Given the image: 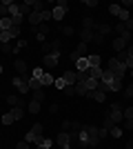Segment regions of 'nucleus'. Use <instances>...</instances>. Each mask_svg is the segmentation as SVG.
<instances>
[{
	"label": "nucleus",
	"mask_w": 133,
	"mask_h": 149,
	"mask_svg": "<svg viewBox=\"0 0 133 149\" xmlns=\"http://www.w3.org/2000/svg\"><path fill=\"white\" fill-rule=\"evenodd\" d=\"M107 69H109L113 76H118V78H124V74L129 71L127 65H124V62H120L118 58H111V60L107 62Z\"/></svg>",
	"instance_id": "f257e3e1"
},
{
	"label": "nucleus",
	"mask_w": 133,
	"mask_h": 149,
	"mask_svg": "<svg viewBox=\"0 0 133 149\" xmlns=\"http://www.w3.org/2000/svg\"><path fill=\"white\" fill-rule=\"evenodd\" d=\"M84 129L89 134V147H98L100 145V127H93V125H84Z\"/></svg>",
	"instance_id": "f03ea898"
},
{
	"label": "nucleus",
	"mask_w": 133,
	"mask_h": 149,
	"mask_svg": "<svg viewBox=\"0 0 133 149\" xmlns=\"http://www.w3.org/2000/svg\"><path fill=\"white\" fill-rule=\"evenodd\" d=\"M109 118H111V123H113V125L124 123V113H122L120 102H111V111H109Z\"/></svg>",
	"instance_id": "7ed1b4c3"
},
{
	"label": "nucleus",
	"mask_w": 133,
	"mask_h": 149,
	"mask_svg": "<svg viewBox=\"0 0 133 149\" xmlns=\"http://www.w3.org/2000/svg\"><path fill=\"white\" fill-rule=\"evenodd\" d=\"M69 143H71V134H69V131H60V134L56 136V145L60 149H71Z\"/></svg>",
	"instance_id": "20e7f679"
},
{
	"label": "nucleus",
	"mask_w": 133,
	"mask_h": 149,
	"mask_svg": "<svg viewBox=\"0 0 133 149\" xmlns=\"http://www.w3.org/2000/svg\"><path fill=\"white\" fill-rule=\"evenodd\" d=\"M42 49H44V56H60V42H58V40H53V42H44Z\"/></svg>",
	"instance_id": "39448f33"
},
{
	"label": "nucleus",
	"mask_w": 133,
	"mask_h": 149,
	"mask_svg": "<svg viewBox=\"0 0 133 149\" xmlns=\"http://www.w3.org/2000/svg\"><path fill=\"white\" fill-rule=\"evenodd\" d=\"M13 85L18 87L20 93H29L31 89H29V78L27 76H18V78H13Z\"/></svg>",
	"instance_id": "423d86ee"
},
{
	"label": "nucleus",
	"mask_w": 133,
	"mask_h": 149,
	"mask_svg": "<svg viewBox=\"0 0 133 149\" xmlns=\"http://www.w3.org/2000/svg\"><path fill=\"white\" fill-rule=\"evenodd\" d=\"M76 71H82V74H87V71H89V60H87V56H80V58H78Z\"/></svg>",
	"instance_id": "0eeeda50"
},
{
	"label": "nucleus",
	"mask_w": 133,
	"mask_h": 149,
	"mask_svg": "<svg viewBox=\"0 0 133 149\" xmlns=\"http://www.w3.org/2000/svg\"><path fill=\"white\" fill-rule=\"evenodd\" d=\"M102 71H104L102 67H89L87 76H89V78H93V80H102Z\"/></svg>",
	"instance_id": "6e6552de"
},
{
	"label": "nucleus",
	"mask_w": 133,
	"mask_h": 149,
	"mask_svg": "<svg viewBox=\"0 0 133 149\" xmlns=\"http://www.w3.org/2000/svg\"><path fill=\"white\" fill-rule=\"evenodd\" d=\"M64 82H67V85H71V87H73V85H76L78 82V71H64Z\"/></svg>",
	"instance_id": "1a4fd4ad"
},
{
	"label": "nucleus",
	"mask_w": 133,
	"mask_h": 149,
	"mask_svg": "<svg viewBox=\"0 0 133 149\" xmlns=\"http://www.w3.org/2000/svg\"><path fill=\"white\" fill-rule=\"evenodd\" d=\"M51 13H53V20H62V18H64V13H67V7L56 5L53 9H51Z\"/></svg>",
	"instance_id": "9d476101"
},
{
	"label": "nucleus",
	"mask_w": 133,
	"mask_h": 149,
	"mask_svg": "<svg viewBox=\"0 0 133 149\" xmlns=\"http://www.w3.org/2000/svg\"><path fill=\"white\" fill-rule=\"evenodd\" d=\"M53 82H56V78H53V76L49 74V71H44V74H42V78H40V85H42V87H51Z\"/></svg>",
	"instance_id": "9b49d317"
},
{
	"label": "nucleus",
	"mask_w": 133,
	"mask_h": 149,
	"mask_svg": "<svg viewBox=\"0 0 133 149\" xmlns=\"http://www.w3.org/2000/svg\"><path fill=\"white\" fill-rule=\"evenodd\" d=\"M87 98H93V100H98V102H104L107 93L100 91V89H95V91H89V93H87Z\"/></svg>",
	"instance_id": "f8f14e48"
},
{
	"label": "nucleus",
	"mask_w": 133,
	"mask_h": 149,
	"mask_svg": "<svg viewBox=\"0 0 133 149\" xmlns=\"http://www.w3.org/2000/svg\"><path fill=\"white\" fill-rule=\"evenodd\" d=\"M127 40H124V38H120V36H118V38H115V40H113V49L115 51H124V49H127Z\"/></svg>",
	"instance_id": "ddd939ff"
},
{
	"label": "nucleus",
	"mask_w": 133,
	"mask_h": 149,
	"mask_svg": "<svg viewBox=\"0 0 133 149\" xmlns=\"http://www.w3.org/2000/svg\"><path fill=\"white\" fill-rule=\"evenodd\" d=\"M87 60H89V67H100L102 58L98 56V54H89V56H87Z\"/></svg>",
	"instance_id": "4468645a"
},
{
	"label": "nucleus",
	"mask_w": 133,
	"mask_h": 149,
	"mask_svg": "<svg viewBox=\"0 0 133 149\" xmlns=\"http://www.w3.org/2000/svg\"><path fill=\"white\" fill-rule=\"evenodd\" d=\"M98 82H100V80H93V78H87V80H82V85L87 87V91H95V89H98Z\"/></svg>",
	"instance_id": "2eb2a0df"
},
{
	"label": "nucleus",
	"mask_w": 133,
	"mask_h": 149,
	"mask_svg": "<svg viewBox=\"0 0 133 149\" xmlns=\"http://www.w3.org/2000/svg\"><path fill=\"white\" fill-rule=\"evenodd\" d=\"M58 58H60V56H44V67H49V69H53V67H56V65H58Z\"/></svg>",
	"instance_id": "dca6fc26"
},
{
	"label": "nucleus",
	"mask_w": 133,
	"mask_h": 149,
	"mask_svg": "<svg viewBox=\"0 0 133 149\" xmlns=\"http://www.w3.org/2000/svg\"><path fill=\"white\" fill-rule=\"evenodd\" d=\"M16 16H20V5L9 0V18H16Z\"/></svg>",
	"instance_id": "f3484780"
},
{
	"label": "nucleus",
	"mask_w": 133,
	"mask_h": 149,
	"mask_svg": "<svg viewBox=\"0 0 133 149\" xmlns=\"http://www.w3.org/2000/svg\"><path fill=\"white\" fill-rule=\"evenodd\" d=\"M11 27H13V20L9 18V16H7V18H0V29L2 31H9Z\"/></svg>",
	"instance_id": "a211bd4d"
},
{
	"label": "nucleus",
	"mask_w": 133,
	"mask_h": 149,
	"mask_svg": "<svg viewBox=\"0 0 133 149\" xmlns=\"http://www.w3.org/2000/svg\"><path fill=\"white\" fill-rule=\"evenodd\" d=\"M13 67L18 69V74H20V76H25V74H27V62H25V60H13Z\"/></svg>",
	"instance_id": "6ab92c4d"
},
{
	"label": "nucleus",
	"mask_w": 133,
	"mask_h": 149,
	"mask_svg": "<svg viewBox=\"0 0 133 149\" xmlns=\"http://www.w3.org/2000/svg\"><path fill=\"white\" fill-rule=\"evenodd\" d=\"M80 36H82V42H93V36H95V31H89V29H82V33H80Z\"/></svg>",
	"instance_id": "aec40b11"
},
{
	"label": "nucleus",
	"mask_w": 133,
	"mask_h": 149,
	"mask_svg": "<svg viewBox=\"0 0 133 149\" xmlns=\"http://www.w3.org/2000/svg\"><path fill=\"white\" fill-rule=\"evenodd\" d=\"M9 16V0H0V18Z\"/></svg>",
	"instance_id": "412c9836"
},
{
	"label": "nucleus",
	"mask_w": 133,
	"mask_h": 149,
	"mask_svg": "<svg viewBox=\"0 0 133 149\" xmlns=\"http://www.w3.org/2000/svg\"><path fill=\"white\" fill-rule=\"evenodd\" d=\"M95 27H98V25H95V20H93V18H84V20H82V29H89V31H93Z\"/></svg>",
	"instance_id": "4be33fe9"
},
{
	"label": "nucleus",
	"mask_w": 133,
	"mask_h": 149,
	"mask_svg": "<svg viewBox=\"0 0 133 149\" xmlns=\"http://www.w3.org/2000/svg\"><path fill=\"white\" fill-rule=\"evenodd\" d=\"M122 89V78H113V82L109 85V91H120Z\"/></svg>",
	"instance_id": "5701e85b"
},
{
	"label": "nucleus",
	"mask_w": 133,
	"mask_h": 149,
	"mask_svg": "<svg viewBox=\"0 0 133 149\" xmlns=\"http://www.w3.org/2000/svg\"><path fill=\"white\" fill-rule=\"evenodd\" d=\"M111 29H113V27H111V25H104V22H102V25H98V27H95V31H98L100 36H104V33H111Z\"/></svg>",
	"instance_id": "b1692460"
},
{
	"label": "nucleus",
	"mask_w": 133,
	"mask_h": 149,
	"mask_svg": "<svg viewBox=\"0 0 133 149\" xmlns=\"http://www.w3.org/2000/svg\"><path fill=\"white\" fill-rule=\"evenodd\" d=\"M73 87H76V96H84V98H87V87H84L82 82H76V85H73Z\"/></svg>",
	"instance_id": "393cba45"
},
{
	"label": "nucleus",
	"mask_w": 133,
	"mask_h": 149,
	"mask_svg": "<svg viewBox=\"0 0 133 149\" xmlns=\"http://www.w3.org/2000/svg\"><path fill=\"white\" fill-rule=\"evenodd\" d=\"M31 96H33V100H36V102H42V100L47 98L44 89H38V91H31Z\"/></svg>",
	"instance_id": "a878e982"
},
{
	"label": "nucleus",
	"mask_w": 133,
	"mask_h": 149,
	"mask_svg": "<svg viewBox=\"0 0 133 149\" xmlns=\"http://www.w3.org/2000/svg\"><path fill=\"white\" fill-rule=\"evenodd\" d=\"M73 51H76L78 56H89V54H87V42H78V47Z\"/></svg>",
	"instance_id": "bb28decb"
},
{
	"label": "nucleus",
	"mask_w": 133,
	"mask_h": 149,
	"mask_svg": "<svg viewBox=\"0 0 133 149\" xmlns=\"http://www.w3.org/2000/svg\"><path fill=\"white\" fill-rule=\"evenodd\" d=\"M109 134H111V138H120L122 136V127L120 125H113V127L109 129Z\"/></svg>",
	"instance_id": "cd10ccee"
},
{
	"label": "nucleus",
	"mask_w": 133,
	"mask_h": 149,
	"mask_svg": "<svg viewBox=\"0 0 133 149\" xmlns=\"http://www.w3.org/2000/svg\"><path fill=\"white\" fill-rule=\"evenodd\" d=\"M11 113H13V118H16V120H20L22 116H25V107H13Z\"/></svg>",
	"instance_id": "c85d7f7f"
},
{
	"label": "nucleus",
	"mask_w": 133,
	"mask_h": 149,
	"mask_svg": "<svg viewBox=\"0 0 133 149\" xmlns=\"http://www.w3.org/2000/svg\"><path fill=\"white\" fill-rule=\"evenodd\" d=\"M40 18H42V22H47V20H53V13H51V9H42V11H40Z\"/></svg>",
	"instance_id": "c756f323"
},
{
	"label": "nucleus",
	"mask_w": 133,
	"mask_h": 149,
	"mask_svg": "<svg viewBox=\"0 0 133 149\" xmlns=\"http://www.w3.org/2000/svg\"><path fill=\"white\" fill-rule=\"evenodd\" d=\"M29 89H31V91H38V89H42L40 80H36V78H29Z\"/></svg>",
	"instance_id": "7c9ffc66"
},
{
	"label": "nucleus",
	"mask_w": 133,
	"mask_h": 149,
	"mask_svg": "<svg viewBox=\"0 0 133 149\" xmlns=\"http://www.w3.org/2000/svg\"><path fill=\"white\" fill-rule=\"evenodd\" d=\"M27 109H29V111H31V113H40V102H36V100H31V102L27 105Z\"/></svg>",
	"instance_id": "2f4dec72"
},
{
	"label": "nucleus",
	"mask_w": 133,
	"mask_h": 149,
	"mask_svg": "<svg viewBox=\"0 0 133 149\" xmlns=\"http://www.w3.org/2000/svg\"><path fill=\"white\" fill-rule=\"evenodd\" d=\"M120 9H122L120 5H109V13L111 16H120Z\"/></svg>",
	"instance_id": "473e14b6"
},
{
	"label": "nucleus",
	"mask_w": 133,
	"mask_h": 149,
	"mask_svg": "<svg viewBox=\"0 0 133 149\" xmlns=\"http://www.w3.org/2000/svg\"><path fill=\"white\" fill-rule=\"evenodd\" d=\"M53 87H56V89H60V91H62V89L67 87V82H64V78H56V82H53Z\"/></svg>",
	"instance_id": "72a5a7b5"
},
{
	"label": "nucleus",
	"mask_w": 133,
	"mask_h": 149,
	"mask_svg": "<svg viewBox=\"0 0 133 149\" xmlns=\"http://www.w3.org/2000/svg\"><path fill=\"white\" fill-rule=\"evenodd\" d=\"M42 74H44V69H40V67H36L31 71V78H36V80H40V78H42Z\"/></svg>",
	"instance_id": "f704fd0d"
},
{
	"label": "nucleus",
	"mask_w": 133,
	"mask_h": 149,
	"mask_svg": "<svg viewBox=\"0 0 133 149\" xmlns=\"http://www.w3.org/2000/svg\"><path fill=\"white\" fill-rule=\"evenodd\" d=\"M13 38H11V33H9V31H2V33H0V42H11Z\"/></svg>",
	"instance_id": "c9c22d12"
},
{
	"label": "nucleus",
	"mask_w": 133,
	"mask_h": 149,
	"mask_svg": "<svg viewBox=\"0 0 133 149\" xmlns=\"http://www.w3.org/2000/svg\"><path fill=\"white\" fill-rule=\"evenodd\" d=\"M13 120H16V118H13V113H11V111H9V113H5V116H2V125H11Z\"/></svg>",
	"instance_id": "e433bc0d"
},
{
	"label": "nucleus",
	"mask_w": 133,
	"mask_h": 149,
	"mask_svg": "<svg viewBox=\"0 0 133 149\" xmlns=\"http://www.w3.org/2000/svg\"><path fill=\"white\" fill-rule=\"evenodd\" d=\"M124 113V120H133V107H127V109H122Z\"/></svg>",
	"instance_id": "4c0bfd02"
},
{
	"label": "nucleus",
	"mask_w": 133,
	"mask_h": 149,
	"mask_svg": "<svg viewBox=\"0 0 133 149\" xmlns=\"http://www.w3.org/2000/svg\"><path fill=\"white\" fill-rule=\"evenodd\" d=\"M7 102H9V105H11V107H18L20 98H18V96H9V98H7Z\"/></svg>",
	"instance_id": "58836bf2"
},
{
	"label": "nucleus",
	"mask_w": 133,
	"mask_h": 149,
	"mask_svg": "<svg viewBox=\"0 0 133 149\" xmlns=\"http://www.w3.org/2000/svg\"><path fill=\"white\" fill-rule=\"evenodd\" d=\"M69 129H73V134H78V131L82 129V125L78 123V120H73V123H71V127H69Z\"/></svg>",
	"instance_id": "ea45409f"
},
{
	"label": "nucleus",
	"mask_w": 133,
	"mask_h": 149,
	"mask_svg": "<svg viewBox=\"0 0 133 149\" xmlns=\"http://www.w3.org/2000/svg\"><path fill=\"white\" fill-rule=\"evenodd\" d=\"M124 31H127V27H124V22H120V25H115V33H118V36H122Z\"/></svg>",
	"instance_id": "a19ab883"
},
{
	"label": "nucleus",
	"mask_w": 133,
	"mask_h": 149,
	"mask_svg": "<svg viewBox=\"0 0 133 149\" xmlns=\"http://www.w3.org/2000/svg\"><path fill=\"white\" fill-rule=\"evenodd\" d=\"M111 127H113V123H111V118H109V116H107V118H104V123H102V129H111Z\"/></svg>",
	"instance_id": "79ce46f5"
},
{
	"label": "nucleus",
	"mask_w": 133,
	"mask_h": 149,
	"mask_svg": "<svg viewBox=\"0 0 133 149\" xmlns=\"http://www.w3.org/2000/svg\"><path fill=\"white\" fill-rule=\"evenodd\" d=\"M62 91L67 93V96H76V87H71V85H67V87H64Z\"/></svg>",
	"instance_id": "37998d69"
},
{
	"label": "nucleus",
	"mask_w": 133,
	"mask_h": 149,
	"mask_svg": "<svg viewBox=\"0 0 133 149\" xmlns=\"http://www.w3.org/2000/svg\"><path fill=\"white\" fill-rule=\"evenodd\" d=\"M16 149H31V145L27 143V140H20V143L16 145Z\"/></svg>",
	"instance_id": "c03bdc74"
},
{
	"label": "nucleus",
	"mask_w": 133,
	"mask_h": 149,
	"mask_svg": "<svg viewBox=\"0 0 133 149\" xmlns=\"http://www.w3.org/2000/svg\"><path fill=\"white\" fill-rule=\"evenodd\" d=\"M0 49H2V51H5V54H11V45H9V42H2V45H0Z\"/></svg>",
	"instance_id": "a18cd8bd"
},
{
	"label": "nucleus",
	"mask_w": 133,
	"mask_h": 149,
	"mask_svg": "<svg viewBox=\"0 0 133 149\" xmlns=\"http://www.w3.org/2000/svg\"><path fill=\"white\" fill-rule=\"evenodd\" d=\"M31 131H33V134H38V136H42V125H33V127H31Z\"/></svg>",
	"instance_id": "49530a36"
},
{
	"label": "nucleus",
	"mask_w": 133,
	"mask_h": 149,
	"mask_svg": "<svg viewBox=\"0 0 133 149\" xmlns=\"http://www.w3.org/2000/svg\"><path fill=\"white\" fill-rule=\"evenodd\" d=\"M11 20H13V27H20L22 20H25V16H16V18H11Z\"/></svg>",
	"instance_id": "de8ad7c7"
},
{
	"label": "nucleus",
	"mask_w": 133,
	"mask_h": 149,
	"mask_svg": "<svg viewBox=\"0 0 133 149\" xmlns=\"http://www.w3.org/2000/svg\"><path fill=\"white\" fill-rule=\"evenodd\" d=\"M38 33L47 36V33H49V25H40V27H38Z\"/></svg>",
	"instance_id": "09e8293b"
},
{
	"label": "nucleus",
	"mask_w": 133,
	"mask_h": 149,
	"mask_svg": "<svg viewBox=\"0 0 133 149\" xmlns=\"http://www.w3.org/2000/svg\"><path fill=\"white\" fill-rule=\"evenodd\" d=\"M9 33H11V38H18V36H20V27H11V29H9Z\"/></svg>",
	"instance_id": "8fccbe9b"
},
{
	"label": "nucleus",
	"mask_w": 133,
	"mask_h": 149,
	"mask_svg": "<svg viewBox=\"0 0 133 149\" xmlns=\"http://www.w3.org/2000/svg\"><path fill=\"white\" fill-rule=\"evenodd\" d=\"M124 98H133V85H129V87L124 89Z\"/></svg>",
	"instance_id": "3c124183"
},
{
	"label": "nucleus",
	"mask_w": 133,
	"mask_h": 149,
	"mask_svg": "<svg viewBox=\"0 0 133 149\" xmlns=\"http://www.w3.org/2000/svg\"><path fill=\"white\" fill-rule=\"evenodd\" d=\"M120 38H124V40H127V42H131V38H133V33H131V31H124V33H122Z\"/></svg>",
	"instance_id": "603ef678"
},
{
	"label": "nucleus",
	"mask_w": 133,
	"mask_h": 149,
	"mask_svg": "<svg viewBox=\"0 0 133 149\" xmlns=\"http://www.w3.org/2000/svg\"><path fill=\"white\" fill-rule=\"evenodd\" d=\"M42 145H44L47 149H51V147H53V140H51V138H44V140H42Z\"/></svg>",
	"instance_id": "864d4df0"
},
{
	"label": "nucleus",
	"mask_w": 133,
	"mask_h": 149,
	"mask_svg": "<svg viewBox=\"0 0 133 149\" xmlns=\"http://www.w3.org/2000/svg\"><path fill=\"white\" fill-rule=\"evenodd\" d=\"M133 5V0H124V2H122V9H127V11H129V7H131Z\"/></svg>",
	"instance_id": "5fc2aeb1"
},
{
	"label": "nucleus",
	"mask_w": 133,
	"mask_h": 149,
	"mask_svg": "<svg viewBox=\"0 0 133 149\" xmlns=\"http://www.w3.org/2000/svg\"><path fill=\"white\" fill-rule=\"evenodd\" d=\"M84 7H98V0H87V2H84Z\"/></svg>",
	"instance_id": "6e6d98bb"
},
{
	"label": "nucleus",
	"mask_w": 133,
	"mask_h": 149,
	"mask_svg": "<svg viewBox=\"0 0 133 149\" xmlns=\"http://www.w3.org/2000/svg\"><path fill=\"white\" fill-rule=\"evenodd\" d=\"M93 42H98V45H102V36L95 31V36H93Z\"/></svg>",
	"instance_id": "4d7b16f0"
},
{
	"label": "nucleus",
	"mask_w": 133,
	"mask_h": 149,
	"mask_svg": "<svg viewBox=\"0 0 133 149\" xmlns=\"http://www.w3.org/2000/svg\"><path fill=\"white\" fill-rule=\"evenodd\" d=\"M78 58H80V56H78L76 51H71V54H69V60H73V62H78Z\"/></svg>",
	"instance_id": "13d9d810"
},
{
	"label": "nucleus",
	"mask_w": 133,
	"mask_h": 149,
	"mask_svg": "<svg viewBox=\"0 0 133 149\" xmlns=\"http://www.w3.org/2000/svg\"><path fill=\"white\" fill-rule=\"evenodd\" d=\"M124 27H127V31H131V33H133V20H129V22H124Z\"/></svg>",
	"instance_id": "bf43d9fd"
},
{
	"label": "nucleus",
	"mask_w": 133,
	"mask_h": 149,
	"mask_svg": "<svg viewBox=\"0 0 133 149\" xmlns=\"http://www.w3.org/2000/svg\"><path fill=\"white\" fill-rule=\"evenodd\" d=\"M124 129H133V120H124Z\"/></svg>",
	"instance_id": "052dcab7"
},
{
	"label": "nucleus",
	"mask_w": 133,
	"mask_h": 149,
	"mask_svg": "<svg viewBox=\"0 0 133 149\" xmlns=\"http://www.w3.org/2000/svg\"><path fill=\"white\" fill-rule=\"evenodd\" d=\"M124 51H127V56H133V45H127V49H124Z\"/></svg>",
	"instance_id": "680f3d73"
},
{
	"label": "nucleus",
	"mask_w": 133,
	"mask_h": 149,
	"mask_svg": "<svg viewBox=\"0 0 133 149\" xmlns=\"http://www.w3.org/2000/svg\"><path fill=\"white\" fill-rule=\"evenodd\" d=\"M64 33H67V36H73V27H64Z\"/></svg>",
	"instance_id": "e2e57ef3"
},
{
	"label": "nucleus",
	"mask_w": 133,
	"mask_h": 149,
	"mask_svg": "<svg viewBox=\"0 0 133 149\" xmlns=\"http://www.w3.org/2000/svg\"><path fill=\"white\" fill-rule=\"evenodd\" d=\"M127 149H133V140H129V143H127Z\"/></svg>",
	"instance_id": "0e129e2a"
},
{
	"label": "nucleus",
	"mask_w": 133,
	"mask_h": 149,
	"mask_svg": "<svg viewBox=\"0 0 133 149\" xmlns=\"http://www.w3.org/2000/svg\"><path fill=\"white\" fill-rule=\"evenodd\" d=\"M36 149H47V147H44V145H38V147H36Z\"/></svg>",
	"instance_id": "69168bd1"
},
{
	"label": "nucleus",
	"mask_w": 133,
	"mask_h": 149,
	"mask_svg": "<svg viewBox=\"0 0 133 149\" xmlns=\"http://www.w3.org/2000/svg\"><path fill=\"white\" fill-rule=\"evenodd\" d=\"M129 71H131V78H133V69H129Z\"/></svg>",
	"instance_id": "338daca9"
},
{
	"label": "nucleus",
	"mask_w": 133,
	"mask_h": 149,
	"mask_svg": "<svg viewBox=\"0 0 133 149\" xmlns=\"http://www.w3.org/2000/svg\"><path fill=\"white\" fill-rule=\"evenodd\" d=\"M0 74H2V65H0Z\"/></svg>",
	"instance_id": "774afa93"
}]
</instances>
